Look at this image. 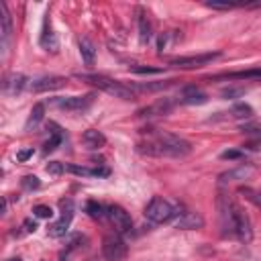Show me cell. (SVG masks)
I'll use <instances>...</instances> for the list:
<instances>
[{
    "mask_svg": "<svg viewBox=\"0 0 261 261\" xmlns=\"http://www.w3.org/2000/svg\"><path fill=\"white\" fill-rule=\"evenodd\" d=\"M216 206H218L222 234L234 237L241 243H249L253 239V226H251V220H249L247 212L228 194H222V192L216 198Z\"/></svg>",
    "mask_w": 261,
    "mask_h": 261,
    "instance_id": "1",
    "label": "cell"
},
{
    "mask_svg": "<svg viewBox=\"0 0 261 261\" xmlns=\"http://www.w3.org/2000/svg\"><path fill=\"white\" fill-rule=\"evenodd\" d=\"M139 153L151 155V157H184L192 151V145L171 133L165 130H149V137L139 143Z\"/></svg>",
    "mask_w": 261,
    "mask_h": 261,
    "instance_id": "2",
    "label": "cell"
},
{
    "mask_svg": "<svg viewBox=\"0 0 261 261\" xmlns=\"http://www.w3.org/2000/svg\"><path fill=\"white\" fill-rule=\"evenodd\" d=\"M77 77L82 82H86V84H90V86H94V88H98V90L114 96V98H120V100H133L135 98L130 86H124L122 82L112 80L108 75H100V73H77Z\"/></svg>",
    "mask_w": 261,
    "mask_h": 261,
    "instance_id": "3",
    "label": "cell"
},
{
    "mask_svg": "<svg viewBox=\"0 0 261 261\" xmlns=\"http://www.w3.org/2000/svg\"><path fill=\"white\" fill-rule=\"evenodd\" d=\"M181 214L179 206H173L171 202L163 200L161 196H153L145 208V216L155 222V224H161V222H173L177 216Z\"/></svg>",
    "mask_w": 261,
    "mask_h": 261,
    "instance_id": "4",
    "label": "cell"
},
{
    "mask_svg": "<svg viewBox=\"0 0 261 261\" xmlns=\"http://www.w3.org/2000/svg\"><path fill=\"white\" fill-rule=\"evenodd\" d=\"M59 208H61V216L47 228L49 237H53V239H59V237H63L67 232V228H69V224L73 220V200L71 198L61 200L59 202Z\"/></svg>",
    "mask_w": 261,
    "mask_h": 261,
    "instance_id": "5",
    "label": "cell"
},
{
    "mask_svg": "<svg viewBox=\"0 0 261 261\" xmlns=\"http://www.w3.org/2000/svg\"><path fill=\"white\" fill-rule=\"evenodd\" d=\"M128 249H126V243L122 241V237L118 232H112V234H106L104 241H102V255L106 261H122L126 257Z\"/></svg>",
    "mask_w": 261,
    "mask_h": 261,
    "instance_id": "6",
    "label": "cell"
},
{
    "mask_svg": "<svg viewBox=\"0 0 261 261\" xmlns=\"http://www.w3.org/2000/svg\"><path fill=\"white\" fill-rule=\"evenodd\" d=\"M218 57H220V51H214V53H198V55L173 57V59H169V65L181 67V69H196V67H202V65H208V63L216 61Z\"/></svg>",
    "mask_w": 261,
    "mask_h": 261,
    "instance_id": "7",
    "label": "cell"
},
{
    "mask_svg": "<svg viewBox=\"0 0 261 261\" xmlns=\"http://www.w3.org/2000/svg\"><path fill=\"white\" fill-rule=\"evenodd\" d=\"M106 218L110 220V224L114 226V230H116L118 234H126V232H130V228H133L130 214H128L122 206H118V204L106 206Z\"/></svg>",
    "mask_w": 261,
    "mask_h": 261,
    "instance_id": "8",
    "label": "cell"
},
{
    "mask_svg": "<svg viewBox=\"0 0 261 261\" xmlns=\"http://www.w3.org/2000/svg\"><path fill=\"white\" fill-rule=\"evenodd\" d=\"M96 96L94 94H84V96H67V98H57L55 104L57 108L65 112H86L94 104Z\"/></svg>",
    "mask_w": 261,
    "mask_h": 261,
    "instance_id": "9",
    "label": "cell"
},
{
    "mask_svg": "<svg viewBox=\"0 0 261 261\" xmlns=\"http://www.w3.org/2000/svg\"><path fill=\"white\" fill-rule=\"evenodd\" d=\"M179 102L184 104H190V106H200V104H206L208 102V94L204 90H200L198 86L190 84V86H184L181 92H179Z\"/></svg>",
    "mask_w": 261,
    "mask_h": 261,
    "instance_id": "10",
    "label": "cell"
},
{
    "mask_svg": "<svg viewBox=\"0 0 261 261\" xmlns=\"http://www.w3.org/2000/svg\"><path fill=\"white\" fill-rule=\"evenodd\" d=\"M173 226H175V228H184V230H198V228L204 226V218H202L198 212L186 210V212H181V214L173 220Z\"/></svg>",
    "mask_w": 261,
    "mask_h": 261,
    "instance_id": "11",
    "label": "cell"
},
{
    "mask_svg": "<svg viewBox=\"0 0 261 261\" xmlns=\"http://www.w3.org/2000/svg\"><path fill=\"white\" fill-rule=\"evenodd\" d=\"M65 84H67V80L61 77V75H45V77L35 80L31 84V88H33V92H51V90L63 88Z\"/></svg>",
    "mask_w": 261,
    "mask_h": 261,
    "instance_id": "12",
    "label": "cell"
},
{
    "mask_svg": "<svg viewBox=\"0 0 261 261\" xmlns=\"http://www.w3.org/2000/svg\"><path fill=\"white\" fill-rule=\"evenodd\" d=\"M24 86H27V77H24L22 73H10V75H6L4 82H2V90H4L6 96H16V94H20Z\"/></svg>",
    "mask_w": 261,
    "mask_h": 261,
    "instance_id": "13",
    "label": "cell"
},
{
    "mask_svg": "<svg viewBox=\"0 0 261 261\" xmlns=\"http://www.w3.org/2000/svg\"><path fill=\"white\" fill-rule=\"evenodd\" d=\"M39 43H41V47H43L45 51H51V53H55V51L59 49L57 35L53 33V29H51V24H49V20H47V18H45V24H43V33H41Z\"/></svg>",
    "mask_w": 261,
    "mask_h": 261,
    "instance_id": "14",
    "label": "cell"
},
{
    "mask_svg": "<svg viewBox=\"0 0 261 261\" xmlns=\"http://www.w3.org/2000/svg\"><path fill=\"white\" fill-rule=\"evenodd\" d=\"M171 108H173V102H171L169 98H161V100H157L155 104H151V106L139 110V114H141V116H163V114L171 112Z\"/></svg>",
    "mask_w": 261,
    "mask_h": 261,
    "instance_id": "15",
    "label": "cell"
},
{
    "mask_svg": "<svg viewBox=\"0 0 261 261\" xmlns=\"http://www.w3.org/2000/svg\"><path fill=\"white\" fill-rule=\"evenodd\" d=\"M214 80H261V67H253V69H243V71H230V73H220L214 75Z\"/></svg>",
    "mask_w": 261,
    "mask_h": 261,
    "instance_id": "16",
    "label": "cell"
},
{
    "mask_svg": "<svg viewBox=\"0 0 261 261\" xmlns=\"http://www.w3.org/2000/svg\"><path fill=\"white\" fill-rule=\"evenodd\" d=\"M82 143L88 147V149H100V147H104L106 145V137L100 133V130H96V128H88L84 135H82Z\"/></svg>",
    "mask_w": 261,
    "mask_h": 261,
    "instance_id": "17",
    "label": "cell"
},
{
    "mask_svg": "<svg viewBox=\"0 0 261 261\" xmlns=\"http://www.w3.org/2000/svg\"><path fill=\"white\" fill-rule=\"evenodd\" d=\"M77 47H80V55H82V61L86 65H94V59H96V47L94 43L88 39V37H82L77 41Z\"/></svg>",
    "mask_w": 261,
    "mask_h": 261,
    "instance_id": "18",
    "label": "cell"
},
{
    "mask_svg": "<svg viewBox=\"0 0 261 261\" xmlns=\"http://www.w3.org/2000/svg\"><path fill=\"white\" fill-rule=\"evenodd\" d=\"M43 114H45V106H43L41 102H37V104L31 108V112H29V118H27V122H24V130L37 128V124L43 120Z\"/></svg>",
    "mask_w": 261,
    "mask_h": 261,
    "instance_id": "19",
    "label": "cell"
},
{
    "mask_svg": "<svg viewBox=\"0 0 261 261\" xmlns=\"http://www.w3.org/2000/svg\"><path fill=\"white\" fill-rule=\"evenodd\" d=\"M137 22H139V41L145 45V43L151 41V24H149L147 14L143 10H139V20Z\"/></svg>",
    "mask_w": 261,
    "mask_h": 261,
    "instance_id": "20",
    "label": "cell"
},
{
    "mask_svg": "<svg viewBox=\"0 0 261 261\" xmlns=\"http://www.w3.org/2000/svg\"><path fill=\"white\" fill-rule=\"evenodd\" d=\"M0 22H2V39L6 41L12 31V20H10V14H8V8L4 2H0Z\"/></svg>",
    "mask_w": 261,
    "mask_h": 261,
    "instance_id": "21",
    "label": "cell"
},
{
    "mask_svg": "<svg viewBox=\"0 0 261 261\" xmlns=\"http://www.w3.org/2000/svg\"><path fill=\"white\" fill-rule=\"evenodd\" d=\"M86 212H88V216H92L94 220H104V218H106V206L98 204L96 200H90V202L86 204Z\"/></svg>",
    "mask_w": 261,
    "mask_h": 261,
    "instance_id": "22",
    "label": "cell"
},
{
    "mask_svg": "<svg viewBox=\"0 0 261 261\" xmlns=\"http://www.w3.org/2000/svg\"><path fill=\"white\" fill-rule=\"evenodd\" d=\"M232 118H251L253 116V108L249 104H234L228 112Z\"/></svg>",
    "mask_w": 261,
    "mask_h": 261,
    "instance_id": "23",
    "label": "cell"
},
{
    "mask_svg": "<svg viewBox=\"0 0 261 261\" xmlns=\"http://www.w3.org/2000/svg\"><path fill=\"white\" fill-rule=\"evenodd\" d=\"M241 194H245V198H249L257 208H261V190H251V188H241Z\"/></svg>",
    "mask_w": 261,
    "mask_h": 261,
    "instance_id": "24",
    "label": "cell"
},
{
    "mask_svg": "<svg viewBox=\"0 0 261 261\" xmlns=\"http://www.w3.org/2000/svg\"><path fill=\"white\" fill-rule=\"evenodd\" d=\"M33 214H35L37 218H51V216H53V210H51V206L37 204V206H33Z\"/></svg>",
    "mask_w": 261,
    "mask_h": 261,
    "instance_id": "25",
    "label": "cell"
},
{
    "mask_svg": "<svg viewBox=\"0 0 261 261\" xmlns=\"http://www.w3.org/2000/svg\"><path fill=\"white\" fill-rule=\"evenodd\" d=\"M20 184H22L24 190H37V188L41 186V181H39L37 175H24V177L20 179Z\"/></svg>",
    "mask_w": 261,
    "mask_h": 261,
    "instance_id": "26",
    "label": "cell"
},
{
    "mask_svg": "<svg viewBox=\"0 0 261 261\" xmlns=\"http://www.w3.org/2000/svg\"><path fill=\"white\" fill-rule=\"evenodd\" d=\"M63 163H59V161H49L47 165H45V171L49 173V175H59V173H63Z\"/></svg>",
    "mask_w": 261,
    "mask_h": 261,
    "instance_id": "27",
    "label": "cell"
},
{
    "mask_svg": "<svg viewBox=\"0 0 261 261\" xmlns=\"http://www.w3.org/2000/svg\"><path fill=\"white\" fill-rule=\"evenodd\" d=\"M130 71L135 73H161L163 67H149V65H133Z\"/></svg>",
    "mask_w": 261,
    "mask_h": 261,
    "instance_id": "28",
    "label": "cell"
},
{
    "mask_svg": "<svg viewBox=\"0 0 261 261\" xmlns=\"http://www.w3.org/2000/svg\"><path fill=\"white\" fill-rule=\"evenodd\" d=\"M171 84L169 82H159V84H147V86H137V90H143V92H153V90H161V88H167Z\"/></svg>",
    "mask_w": 261,
    "mask_h": 261,
    "instance_id": "29",
    "label": "cell"
},
{
    "mask_svg": "<svg viewBox=\"0 0 261 261\" xmlns=\"http://www.w3.org/2000/svg\"><path fill=\"white\" fill-rule=\"evenodd\" d=\"M67 169L71 171V173H75V175H94V169H90V167H80V165H67Z\"/></svg>",
    "mask_w": 261,
    "mask_h": 261,
    "instance_id": "30",
    "label": "cell"
},
{
    "mask_svg": "<svg viewBox=\"0 0 261 261\" xmlns=\"http://www.w3.org/2000/svg\"><path fill=\"white\" fill-rule=\"evenodd\" d=\"M220 157H222V159H241V157H243V153H241V151H237V149H228V151H222V153H220Z\"/></svg>",
    "mask_w": 261,
    "mask_h": 261,
    "instance_id": "31",
    "label": "cell"
},
{
    "mask_svg": "<svg viewBox=\"0 0 261 261\" xmlns=\"http://www.w3.org/2000/svg\"><path fill=\"white\" fill-rule=\"evenodd\" d=\"M31 155H33V147H29V149H22V151H18V153H16V159H18V161H27V159H29Z\"/></svg>",
    "mask_w": 261,
    "mask_h": 261,
    "instance_id": "32",
    "label": "cell"
},
{
    "mask_svg": "<svg viewBox=\"0 0 261 261\" xmlns=\"http://www.w3.org/2000/svg\"><path fill=\"white\" fill-rule=\"evenodd\" d=\"M22 226H24V232H35L37 230V222L35 220H24Z\"/></svg>",
    "mask_w": 261,
    "mask_h": 261,
    "instance_id": "33",
    "label": "cell"
},
{
    "mask_svg": "<svg viewBox=\"0 0 261 261\" xmlns=\"http://www.w3.org/2000/svg\"><path fill=\"white\" fill-rule=\"evenodd\" d=\"M6 261H22L20 257H10V259H6Z\"/></svg>",
    "mask_w": 261,
    "mask_h": 261,
    "instance_id": "34",
    "label": "cell"
}]
</instances>
